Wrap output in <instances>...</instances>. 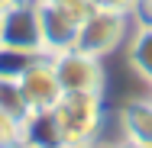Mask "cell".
<instances>
[{
    "label": "cell",
    "mask_w": 152,
    "mask_h": 148,
    "mask_svg": "<svg viewBox=\"0 0 152 148\" xmlns=\"http://www.w3.org/2000/svg\"><path fill=\"white\" fill-rule=\"evenodd\" d=\"M55 122L61 148H84L104 139V93H61V100L49 110Z\"/></svg>",
    "instance_id": "6da1fadb"
},
{
    "label": "cell",
    "mask_w": 152,
    "mask_h": 148,
    "mask_svg": "<svg viewBox=\"0 0 152 148\" xmlns=\"http://www.w3.org/2000/svg\"><path fill=\"white\" fill-rule=\"evenodd\" d=\"M129 32H133L129 13H117V10H100V6H94L91 13L78 23V42H75V45H78L81 52H91V55L107 61L113 52H120L123 45H126Z\"/></svg>",
    "instance_id": "7a4b0ae2"
},
{
    "label": "cell",
    "mask_w": 152,
    "mask_h": 148,
    "mask_svg": "<svg viewBox=\"0 0 152 148\" xmlns=\"http://www.w3.org/2000/svg\"><path fill=\"white\" fill-rule=\"evenodd\" d=\"M52 68H55V77L65 93H104L107 90V64L104 58H97L91 52H81L78 45L75 48H65L49 55Z\"/></svg>",
    "instance_id": "3957f363"
},
{
    "label": "cell",
    "mask_w": 152,
    "mask_h": 148,
    "mask_svg": "<svg viewBox=\"0 0 152 148\" xmlns=\"http://www.w3.org/2000/svg\"><path fill=\"white\" fill-rule=\"evenodd\" d=\"M0 45L26 52V55H45L42 52V29H39L36 0H23L13 10L0 13Z\"/></svg>",
    "instance_id": "277c9868"
},
{
    "label": "cell",
    "mask_w": 152,
    "mask_h": 148,
    "mask_svg": "<svg viewBox=\"0 0 152 148\" xmlns=\"http://www.w3.org/2000/svg\"><path fill=\"white\" fill-rule=\"evenodd\" d=\"M20 84V93L29 106V113H49L55 103L61 100V84L55 77V68H52V58L49 55H39L26 64V71L16 77Z\"/></svg>",
    "instance_id": "5b68a950"
},
{
    "label": "cell",
    "mask_w": 152,
    "mask_h": 148,
    "mask_svg": "<svg viewBox=\"0 0 152 148\" xmlns=\"http://www.w3.org/2000/svg\"><path fill=\"white\" fill-rule=\"evenodd\" d=\"M39 6V29H42V52L55 55L65 48H75L78 42V16H71L68 10H61L49 0H36Z\"/></svg>",
    "instance_id": "8992f818"
},
{
    "label": "cell",
    "mask_w": 152,
    "mask_h": 148,
    "mask_svg": "<svg viewBox=\"0 0 152 148\" xmlns=\"http://www.w3.org/2000/svg\"><path fill=\"white\" fill-rule=\"evenodd\" d=\"M117 129L120 139L152 148V93L123 100L117 110Z\"/></svg>",
    "instance_id": "52a82bcc"
},
{
    "label": "cell",
    "mask_w": 152,
    "mask_h": 148,
    "mask_svg": "<svg viewBox=\"0 0 152 148\" xmlns=\"http://www.w3.org/2000/svg\"><path fill=\"white\" fill-rule=\"evenodd\" d=\"M123 52H126L129 71H133L146 87H152V26H133L126 45H123Z\"/></svg>",
    "instance_id": "ba28073f"
},
{
    "label": "cell",
    "mask_w": 152,
    "mask_h": 148,
    "mask_svg": "<svg viewBox=\"0 0 152 148\" xmlns=\"http://www.w3.org/2000/svg\"><path fill=\"white\" fill-rule=\"evenodd\" d=\"M0 113L10 116L16 126H23L29 119V106H26V100L20 93V84L13 77H0Z\"/></svg>",
    "instance_id": "9c48e42d"
},
{
    "label": "cell",
    "mask_w": 152,
    "mask_h": 148,
    "mask_svg": "<svg viewBox=\"0 0 152 148\" xmlns=\"http://www.w3.org/2000/svg\"><path fill=\"white\" fill-rule=\"evenodd\" d=\"M32 58H39V55H26V52H16V48L0 45V77H13L16 81Z\"/></svg>",
    "instance_id": "30bf717a"
},
{
    "label": "cell",
    "mask_w": 152,
    "mask_h": 148,
    "mask_svg": "<svg viewBox=\"0 0 152 148\" xmlns=\"http://www.w3.org/2000/svg\"><path fill=\"white\" fill-rule=\"evenodd\" d=\"M129 19L133 26H152V0H133Z\"/></svg>",
    "instance_id": "8fae6325"
},
{
    "label": "cell",
    "mask_w": 152,
    "mask_h": 148,
    "mask_svg": "<svg viewBox=\"0 0 152 148\" xmlns=\"http://www.w3.org/2000/svg\"><path fill=\"white\" fill-rule=\"evenodd\" d=\"M49 3H55V6H61V10H68V13L78 16V19H84V16L94 10V0H49Z\"/></svg>",
    "instance_id": "7c38bea8"
},
{
    "label": "cell",
    "mask_w": 152,
    "mask_h": 148,
    "mask_svg": "<svg viewBox=\"0 0 152 148\" xmlns=\"http://www.w3.org/2000/svg\"><path fill=\"white\" fill-rule=\"evenodd\" d=\"M13 139H20V126H16L10 116L0 113V145H10Z\"/></svg>",
    "instance_id": "4fadbf2b"
},
{
    "label": "cell",
    "mask_w": 152,
    "mask_h": 148,
    "mask_svg": "<svg viewBox=\"0 0 152 148\" xmlns=\"http://www.w3.org/2000/svg\"><path fill=\"white\" fill-rule=\"evenodd\" d=\"M94 6H100V10H117V13H129V10H133V0H94Z\"/></svg>",
    "instance_id": "5bb4252c"
},
{
    "label": "cell",
    "mask_w": 152,
    "mask_h": 148,
    "mask_svg": "<svg viewBox=\"0 0 152 148\" xmlns=\"http://www.w3.org/2000/svg\"><path fill=\"white\" fill-rule=\"evenodd\" d=\"M0 148H36L32 142H26V139H13L10 145H0Z\"/></svg>",
    "instance_id": "9a60e30c"
},
{
    "label": "cell",
    "mask_w": 152,
    "mask_h": 148,
    "mask_svg": "<svg viewBox=\"0 0 152 148\" xmlns=\"http://www.w3.org/2000/svg\"><path fill=\"white\" fill-rule=\"evenodd\" d=\"M113 148H146V145H136V142H126V139H117Z\"/></svg>",
    "instance_id": "2e32d148"
},
{
    "label": "cell",
    "mask_w": 152,
    "mask_h": 148,
    "mask_svg": "<svg viewBox=\"0 0 152 148\" xmlns=\"http://www.w3.org/2000/svg\"><path fill=\"white\" fill-rule=\"evenodd\" d=\"M16 3H23V0H0V13H7V10H13Z\"/></svg>",
    "instance_id": "e0dca14e"
},
{
    "label": "cell",
    "mask_w": 152,
    "mask_h": 148,
    "mask_svg": "<svg viewBox=\"0 0 152 148\" xmlns=\"http://www.w3.org/2000/svg\"><path fill=\"white\" fill-rule=\"evenodd\" d=\"M84 148H113V142H104V139H100V142H94V145H84Z\"/></svg>",
    "instance_id": "ac0fdd59"
},
{
    "label": "cell",
    "mask_w": 152,
    "mask_h": 148,
    "mask_svg": "<svg viewBox=\"0 0 152 148\" xmlns=\"http://www.w3.org/2000/svg\"><path fill=\"white\" fill-rule=\"evenodd\" d=\"M149 93H152V87H149Z\"/></svg>",
    "instance_id": "d6986e66"
}]
</instances>
